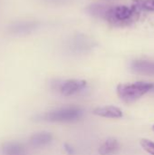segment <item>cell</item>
I'll list each match as a JSON object with an SVG mask.
<instances>
[{"mask_svg":"<svg viewBox=\"0 0 154 155\" xmlns=\"http://www.w3.org/2000/svg\"><path fill=\"white\" fill-rule=\"evenodd\" d=\"M131 68L136 74L154 76V61L135 60L132 63Z\"/></svg>","mask_w":154,"mask_h":155,"instance_id":"obj_7","label":"cell"},{"mask_svg":"<svg viewBox=\"0 0 154 155\" xmlns=\"http://www.w3.org/2000/svg\"><path fill=\"white\" fill-rule=\"evenodd\" d=\"M141 145L142 147L143 148V150L150 153V154L154 155V143L150 141V140H147V139H143L141 141Z\"/></svg>","mask_w":154,"mask_h":155,"instance_id":"obj_14","label":"cell"},{"mask_svg":"<svg viewBox=\"0 0 154 155\" xmlns=\"http://www.w3.org/2000/svg\"><path fill=\"white\" fill-rule=\"evenodd\" d=\"M94 46V43L84 35H75L66 44L67 50L74 54H82L89 52Z\"/></svg>","mask_w":154,"mask_h":155,"instance_id":"obj_5","label":"cell"},{"mask_svg":"<svg viewBox=\"0 0 154 155\" xmlns=\"http://www.w3.org/2000/svg\"><path fill=\"white\" fill-rule=\"evenodd\" d=\"M44 1L47 2V3H50V4H61V3L65 2L66 0H44Z\"/></svg>","mask_w":154,"mask_h":155,"instance_id":"obj_15","label":"cell"},{"mask_svg":"<svg viewBox=\"0 0 154 155\" xmlns=\"http://www.w3.org/2000/svg\"><path fill=\"white\" fill-rule=\"evenodd\" d=\"M139 17V10L134 6L110 5L103 19L114 26H126L134 23Z\"/></svg>","mask_w":154,"mask_h":155,"instance_id":"obj_1","label":"cell"},{"mask_svg":"<svg viewBox=\"0 0 154 155\" xmlns=\"http://www.w3.org/2000/svg\"><path fill=\"white\" fill-rule=\"evenodd\" d=\"M120 149V143L116 139L110 138L106 140L99 148L98 153L100 155H113L116 153Z\"/></svg>","mask_w":154,"mask_h":155,"instance_id":"obj_11","label":"cell"},{"mask_svg":"<svg viewBox=\"0 0 154 155\" xmlns=\"http://www.w3.org/2000/svg\"><path fill=\"white\" fill-rule=\"evenodd\" d=\"M84 111L77 107H64L47 112L39 119L49 123H72L82 118Z\"/></svg>","mask_w":154,"mask_h":155,"instance_id":"obj_3","label":"cell"},{"mask_svg":"<svg viewBox=\"0 0 154 155\" xmlns=\"http://www.w3.org/2000/svg\"><path fill=\"white\" fill-rule=\"evenodd\" d=\"M152 91H154V84L146 82L121 84L117 87L118 96L125 104H133Z\"/></svg>","mask_w":154,"mask_h":155,"instance_id":"obj_2","label":"cell"},{"mask_svg":"<svg viewBox=\"0 0 154 155\" xmlns=\"http://www.w3.org/2000/svg\"><path fill=\"white\" fill-rule=\"evenodd\" d=\"M152 129H153V131H154V125H153V127H152Z\"/></svg>","mask_w":154,"mask_h":155,"instance_id":"obj_16","label":"cell"},{"mask_svg":"<svg viewBox=\"0 0 154 155\" xmlns=\"http://www.w3.org/2000/svg\"><path fill=\"white\" fill-rule=\"evenodd\" d=\"M87 84L84 80H66V81H60L54 84V88L64 96H72L82 92Z\"/></svg>","mask_w":154,"mask_h":155,"instance_id":"obj_6","label":"cell"},{"mask_svg":"<svg viewBox=\"0 0 154 155\" xmlns=\"http://www.w3.org/2000/svg\"><path fill=\"white\" fill-rule=\"evenodd\" d=\"M133 5L138 10L154 12V0H133Z\"/></svg>","mask_w":154,"mask_h":155,"instance_id":"obj_13","label":"cell"},{"mask_svg":"<svg viewBox=\"0 0 154 155\" xmlns=\"http://www.w3.org/2000/svg\"><path fill=\"white\" fill-rule=\"evenodd\" d=\"M110 5H103V4H93L87 7V12L89 15L98 17V18H104V15L108 10Z\"/></svg>","mask_w":154,"mask_h":155,"instance_id":"obj_12","label":"cell"},{"mask_svg":"<svg viewBox=\"0 0 154 155\" xmlns=\"http://www.w3.org/2000/svg\"><path fill=\"white\" fill-rule=\"evenodd\" d=\"M93 114L95 115L105 117V118H114L118 119L123 116V112L120 108L115 106H103L98 107L93 110Z\"/></svg>","mask_w":154,"mask_h":155,"instance_id":"obj_10","label":"cell"},{"mask_svg":"<svg viewBox=\"0 0 154 155\" xmlns=\"http://www.w3.org/2000/svg\"><path fill=\"white\" fill-rule=\"evenodd\" d=\"M53 141V135L48 132H40L33 134L29 139V143L35 148H41L48 145Z\"/></svg>","mask_w":154,"mask_h":155,"instance_id":"obj_8","label":"cell"},{"mask_svg":"<svg viewBox=\"0 0 154 155\" xmlns=\"http://www.w3.org/2000/svg\"><path fill=\"white\" fill-rule=\"evenodd\" d=\"M41 27V23L35 20H16L11 22L7 26V31L10 35L15 36L28 35L35 32Z\"/></svg>","mask_w":154,"mask_h":155,"instance_id":"obj_4","label":"cell"},{"mask_svg":"<svg viewBox=\"0 0 154 155\" xmlns=\"http://www.w3.org/2000/svg\"><path fill=\"white\" fill-rule=\"evenodd\" d=\"M1 152L4 155H25V148L21 143L11 141L2 144Z\"/></svg>","mask_w":154,"mask_h":155,"instance_id":"obj_9","label":"cell"}]
</instances>
